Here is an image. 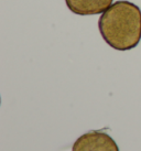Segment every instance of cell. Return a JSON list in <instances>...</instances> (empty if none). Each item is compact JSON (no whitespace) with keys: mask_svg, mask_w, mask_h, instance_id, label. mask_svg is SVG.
<instances>
[{"mask_svg":"<svg viewBox=\"0 0 141 151\" xmlns=\"http://www.w3.org/2000/svg\"><path fill=\"white\" fill-rule=\"evenodd\" d=\"M98 29L108 45L117 51L135 49L141 41V10L127 0L112 4L101 13Z\"/></svg>","mask_w":141,"mask_h":151,"instance_id":"obj_1","label":"cell"},{"mask_svg":"<svg viewBox=\"0 0 141 151\" xmlns=\"http://www.w3.org/2000/svg\"><path fill=\"white\" fill-rule=\"evenodd\" d=\"M72 151H119V148L107 132L91 130L76 139Z\"/></svg>","mask_w":141,"mask_h":151,"instance_id":"obj_2","label":"cell"},{"mask_svg":"<svg viewBox=\"0 0 141 151\" xmlns=\"http://www.w3.org/2000/svg\"><path fill=\"white\" fill-rule=\"evenodd\" d=\"M114 0H65L67 8L77 16H95L105 12Z\"/></svg>","mask_w":141,"mask_h":151,"instance_id":"obj_3","label":"cell"}]
</instances>
